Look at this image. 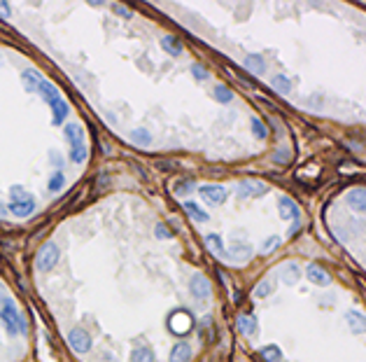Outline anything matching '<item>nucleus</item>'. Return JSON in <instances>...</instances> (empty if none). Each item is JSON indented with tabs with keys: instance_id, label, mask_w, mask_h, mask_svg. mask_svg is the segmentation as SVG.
<instances>
[{
	"instance_id": "1",
	"label": "nucleus",
	"mask_w": 366,
	"mask_h": 362,
	"mask_svg": "<svg viewBox=\"0 0 366 362\" xmlns=\"http://www.w3.org/2000/svg\"><path fill=\"white\" fill-rule=\"evenodd\" d=\"M56 262H59V248L54 243H44L40 250H38V255H35V266H38L40 271L54 269Z\"/></svg>"
},
{
	"instance_id": "2",
	"label": "nucleus",
	"mask_w": 366,
	"mask_h": 362,
	"mask_svg": "<svg viewBox=\"0 0 366 362\" xmlns=\"http://www.w3.org/2000/svg\"><path fill=\"white\" fill-rule=\"evenodd\" d=\"M168 327L175 332V334H187L191 327H194V318L189 316L187 311H178V313H173L170 316V320H168Z\"/></svg>"
},
{
	"instance_id": "3",
	"label": "nucleus",
	"mask_w": 366,
	"mask_h": 362,
	"mask_svg": "<svg viewBox=\"0 0 366 362\" xmlns=\"http://www.w3.org/2000/svg\"><path fill=\"white\" fill-rule=\"evenodd\" d=\"M201 196L210 203V206H220L226 199V190L220 187V185H203L201 187Z\"/></svg>"
},
{
	"instance_id": "4",
	"label": "nucleus",
	"mask_w": 366,
	"mask_h": 362,
	"mask_svg": "<svg viewBox=\"0 0 366 362\" xmlns=\"http://www.w3.org/2000/svg\"><path fill=\"white\" fill-rule=\"evenodd\" d=\"M68 341H70V346H73L75 353H86L89 348H91V337H89L84 330H80V327L68 334Z\"/></svg>"
},
{
	"instance_id": "5",
	"label": "nucleus",
	"mask_w": 366,
	"mask_h": 362,
	"mask_svg": "<svg viewBox=\"0 0 366 362\" xmlns=\"http://www.w3.org/2000/svg\"><path fill=\"white\" fill-rule=\"evenodd\" d=\"M191 292H194V297L201 299V301H208L210 295H212V288H210V280H205L203 276H196L191 280Z\"/></svg>"
},
{
	"instance_id": "6",
	"label": "nucleus",
	"mask_w": 366,
	"mask_h": 362,
	"mask_svg": "<svg viewBox=\"0 0 366 362\" xmlns=\"http://www.w3.org/2000/svg\"><path fill=\"white\" fill-rule=\"evenodd\" d=\"M364 203H366L364 187H357V190H352V192L347 194V206H350L355 213H364Z\"/></svg>"
},
{
	"instance_id": "7",
	"label": "nucleus",
	"mask_w": 366,
	"mask_h": 362,
	"mask_svg": "<svg viewBox=\"0 0 366 362\" xmlns=\"http://www.w3.org/2000/svg\"><path fill=\"white\" fill-rule=\"evenodd\" d=\"M278 211H280V215H283L285 220H296V217H299V208H296V203H294L289 196H283V199H280Z\"/></svg>"
},
{
	"instance_id": "8",
	"label": "nucleus",
	"mask_w": 366,
	"mask_h": 362,
	"mask_svg": "<svg viewBox=\"0 0 366 362\" xmlns=\"http://www.w3.org/2000/svg\"><path fill=\"white\" fill-rule=\"evenodd\" d=\"M305 276L308 280H313L315 285H329V274H326L325 269H320L317 264H310L305 269Z\"/></svg>"
},
{
	"instance_id": "9",
	"label": "nucleus",
	"mask_w": 366,
	"mask_h": 362,
	"mask_svg": "<svg viewBox=\"0 0 366 362\" xmlns=\"http://www.w3.org/2000/svg\"><path fill=\"white\" fill-rule=\"evenodd\" d=\"M189 360H191V346L184 343V341L175 343V348L170 351V362H189Z\"/></svg>"
},
{
	"instance_id": "10",
	"label": "nucleus",
	"mask_w": 366,
	"mask_h": 362,
	"mask_svg": "<svg viewBox=\"0 0 366 362\" xmlns=\"http://www.w3.org/2000/svg\"><path fill=\"white\" fill-rule=\"evenodd\" d=\"M268 192V187L264 182H243L241 185V196H262Z\"/></svg>"
},
{
	"instance_id": "11",
	"label": "nucleus",
	"mask_w": 366,
	"mask_h": 362,
	"mask_svg": "<svg viewBox=\"0 0 366 362\" xmlns=\"http://www.w3.org/2000/svg\"><path fill=\"white\" fill-rule=\"evenodd\" d=\"M10 211L12 215H17V217H28V215L35 211V201H14L10 203Z\"/></svg>"
},
{
	"instance_id": "12",
	"label": "nucleus",
	"mask_w": 366,
	"mask_h": 362,
	"mask_svg": "<svg viewBox=\"0 0 366 362\" xmlns=\"http://www.w3.org/2000/svg\"><path fill=\"white\" fill-rule=\"evenodd\" d=\"M49 106H52V110H54V124H63V119L68 115V103L59 96V98H54Z\"/></svg>"
},
{
	"instance_id": "13",
	"label": "nucleus",
	"mask_w": 366,
	"mask_h": 362,
	"mask_svg": "<svg viewBox=\"0 0 366 362\" xmlns=\"http://www.w3.org/2000/svg\"><path fill=\"white\" fill-rule=\"evenodd\" d=\"M65 138L70 140V145L77 148V145H84V133L80 124H68L65 127Z\"/></svg>"
},
{
	"instance_id": "14",
	"label": "nucleus",
	"mask_w": 366,
	"mask_h": 362,
	"mask_svg": "<svg viewBox=\"0 0 366 362\" xmlns=\"http://www.w3.org/2000/svg\"><path fill=\"white\" fill-rule=\"evenodd\" d=\"M38 91H40V96L47 101V103H52L54 98H59V89L52 85V82H47V80H40V85H38Z\"/></svg>"
},
{
	"instance_id": "15",
	"label": "nucleus",
	"mask_w": 366,
	"mask_h": 362,
	"mask_svg": "<svg viewBox=\"0 0 366 362\" xmlns=\"http://www.w3.org/2000/svg\"><path fill=\"white\" fill-rule=\"evenodd\" d=\"M238 330L245 334V337H252L257 332V318L254 316H241L238 318Z\"/></svg>"
},
{
	"instance_id": "16",
	"label": "nucleus",
	"mask_w": 366,
	"mask_h": 362,
	"mask_svg": "<svg viewBox=\"0 0 366 362\" xmlns=\"http://www.w3.org/2000/svg\"><path fill=\"white\" fill-rule=\"evenodd\" d=\"M131 362H154V353H152V348H147V346H138V348H133V353H131Z\"/></svg>"
},
{
	"instance_id": "17",
	"label": "nucleus",
	"mask_w": 366,
	"mask_h": 362,
	"mask_svg": "<svg viewBox=\"0 0 366 362\" xmlns=\"http://www.w3.org/2000/svg\"><path fill=\"white\" fill-rule=\"evenodd\" d=\"M161 47H163L168 54H173V56L182 54V43H180V40H175L173 35H166V38H161Z\"/></svg>"
},
{
	"instance_id": "18",
	"label": "nucleus",
	"mask_w": 366,
	"mask_h": 362,
	"mask_svg": "<svg viewBox=\"0 0 366 362\" xmlns=\"http://www.w3.org/2000/svg\"><path fill=\"white\" fill-rule=\"evenodd\" d=\"M21 80H23V86H26V91H38V85H40V75L33 73V70H26V73L21 75Z\"/></svg>"
},
{
	"instance_id": "19",
	"label": "nucleus",
	"mask_w": 366,
	"mask_h": 362,
	"mask_svg": "<svg viewBox=\"0 0 366 362\" xmlns=\"http://www.w3.org/2000/svg\"><path fill=\"white\" fill-rule=\"evenodd\" d=\"M271 85L278 94H289V89H292V82L287 80V75H275L271 80Z\"/></svg>"
},
{
	"instance_id": "20",
	"label": "nucleus",
	"mask_w": 366,
	"mask_h": 362,
	"mask_svg": "<svg viewBox=\"0 0 366 362\" xmlns=\"http://www.w3.org/2000/svg\"><path fill=\"white\" fill-rule=\"evenodd\" d=\"M182 206H184V211L189 213V217H194L196 222H205V220H208V215L203 213V211H201V208L194 201H184Z\"/></svg>"
},
{
	"instance_id": "21",
	"label": "nucleus",
	"mask_w": 366,
	"mask_h": 362,
	"mask_svg": "<svg viewBox=\"0 0 366 362\" xmlns=\"http://www.w3.org/2000/svg\"><path fill=\"white\" fill-rule=\"evenodd\" d=\"M347 325H350V330L355 332V334H362V332H364V318H362L357 311H350V313H347Z\"/></svg>"
},
{
	"instance_id": "22",
	"label": "nucleus",
	"mask_w": 366,
	"mask_h": 362,
	"mask_svg": "<svg viewBox=\"0 0 366 362\" xmlns=\"http://www.w3.org/2000/svg\"><path fill=\"white\" fill-rule=\"evenodd\" d=\"M299 276H301V271H299V266L296 264H287L283 269V278H285L287 285H294V283L299 280Z\"/></svg>"
},
{
	"instance_id": "23",
	"label": "nucleus",
	"mask_w": 366,
	"mask_h": 362,
	"mask_svg": "<svg viewBox=\"0 0 366 362\" xmlns=\"http://www.w3.org/2000/svg\"><path fill=\"white\" fill-rule=\"evenodd\" d=\"M215 101H220V103H231L233 101V94H231V89L229 86H224V85H217L215 86Z\"/></svg>"
},
{
	"instance_id": "24",
	"label": "nucleus",
	"mask_w": 366,
	"mask_h": 362,
	"mask_svg": "<svg viewBox=\"0 0 366 362\" xmlns=\"http://www.w3.org/2000/svg\"><path fill=\"white\" fill-rule=\"evenodd\" d=\"M205 243H208V248L215 255H224V245H222V238L217 234H208L205 236Z\"/></svg>"
},
{
	"instance_id": "25",
	"label": "nucleus",
	"mask_w": 366,
	"mask_h": 362,
	"mask_svg": "<svg viewBox=\"0 0 366 362\" xmlns=\"http://www.w3.org/2000/svg\"><path fill=\"white\" fill-rule=\"evenodd\" d=\"M10 199H12V203L14 201H31L33 196L23 187H19V185H14V187H10Z\"/></svg>"
},
{
	"instance_id": "26",
	"label": "nucleus",
	"mask_w": 366,
	"mask_h": 362,
	"mask_svg": "<svg viewBox=\"0 0 366 362\" xmlns=\"http://www.w3.org/2000/svg\"><path fill=\"white\" fill-rule=\"evenodd\" d=\"M131 140H133L136 145H142V148H147V145L152 143V136L147 133L145 128H138V131H133V133H131Z\"/></svg>"
},
{
	"instance_id": "27",
	"label": "nucleus",
	"mask_w": 366,
	"mask_h": 362,
	"mask_svg": "<svg viewBox=\"0 0 366 362\" xmlns=\"http://www.w3.org/2000/svg\"><path fill=\"white\" fill-rule=\"evenodd\" d=\"M262 358L266 362H280V348H278V346H264Z\"/></svg>"
},
{
	"instance_id": "28",
	"label": "nucleus",
	"mask_w": 366,
	"mask_h": 362,
	"mask_svg": "<svg viewBox=\"0 0 366 362\" xmlns=\"http://www.w3.org/2000/svg\"><path fill=\"white\" fill-rule=\"evenodd\" d=\"M245 65L250 68L252 73H257V75H262V73H264V61H262V56H247Z\"/></svg>"
},
{
	"instance_id": "29",
	"label": "nucleus",
	"mask_w": 366,
	"mask_h": 362,
	"mask_svg": "<svg viewBox=\"0 0 366 362\" xmlns=\"http://www.w3.org/2000/svg\"><path fill=\"white\" fill-rule=\"evenodd\" d=\"M231 255L238 257V259H243V257H250L252 255V248L247 243H236L233 248H231Z\"/></svg>"
},
{
	"instance_id": "30",
	"label": "nucleus",
	"mask_w": 366,
	"mask_h": 362,
	"mask_svg": "<svg viewBox=\"0 0 366 362\" xmlns=\"http://www.w3.org/2000/svg\"><path fill=\"white\" fill-rule=\"evenodd\" d=\"M63 182H65V178H63L61 170H56L52 175V180H49V190L52 192H59V190H63Z\"/></svg>"
},
{
	"instance_id": "31",
	"label": "nucleus",
	"mask_w": 366,
	"mask_h": 362,
	"mask_svg": "<svg viewBox=\"0 0 366 362\" xmlns=\"http://www.w3.org/2000/svg\"><path fill=\"white\" fill-rule=\"evenodd\" d=\"M271 292H273V283H268V280H262V283L254 288V295H257V297H268Z\"/></svg>"
},
{
	"instance_id": "32",
	"label": "nucleus",
	"mask_w": 366,
	"mask_h": 362,
	"mask_svg": "<svg viewBox=\"0 0 366 362\" xmlns=\"http://www.w3.org/2000/svg\"><path fill=\"white\" fill-rule=\"evenodd\" d=\"M289 159H292V152L287 148H280V152L273 154V161H278V164H289Z\"/></svg>"
},
{
	"instance_id": "33",
	"label": "nucleus",
	"mask_w": 366,
	"mask_h": 362,
	"mask_svg": "<svg viewBox=\"0 0 366 362\" xmlns=\"http://www.w3.org/2000/svg\"><path fill=\"white\" fill-rule=\"evenodd\" d=\"M278 243H280V236H271V238H266L264 245H262V253H271V250H275Z\"/></svg>"
},
{
	"instance_id": "34",
	"label": "nucleus",
	"mask_w": 366,
	"mask_h": 362,
	"mask_svg": "<svg viewBox=\"0 0 366 362\" xmlns=\"http://www.w3.org/2000/svg\"><path fill=\"white\" fill-rule=\"evenodd\" d=\"M252 128H254V136H257V138H266V136H268L266 127H264L259 119H252Z\"/></svg>"
},
{
	"instance_id": "35",
	"label": "nucleus",
	"mask_w": 366,
	"mask_h": 362,
	"mask_svg": "<svg viewBox=\"0 0 366 362\" xmlns=\"http://www.w3.org/2000/svg\"><path fill=\"white\" fill-rule=\"evenodd\" d=\"M84 159H86V148H84V145H77V148H73V161L82 164Z\"/></svg>"
},
{
	"instance_id": "36",
	"label": "nucleus",
	"mask_w": 366,
	"mask_h": 362,
	"mask_svg": "<svg viewBox=\"0 0 366 362\" xmlns=\"http://www.w3.org/2000/svg\"><path fill=\"white\" fill-rule=\"evenodd\" d=\"M191 73L196 75V80H201V82H203V80L208 77V70H205V68H203L201 64H194V65H191Z\"/></svg>"
},
{
	"instance_id": "37",
	"label": "nucleus",
	"mask_w": 366,
	"mask_h": 362,
	"mask_svg": "<svg viewBox=\"0 0 366 362\" xmlns=\"http://www.w3.org/2000/svg\"><path fill=\"white\" fill-rule=\"evenodd\" d=\"M173 190H175V194H184V192H189V190H191V182H189V180H180L178 185L173 187Z\"/></svg>"
},
{
	"instance_id": "38",
	"label": "nucleus",
	"mask_w": 366,
	"mask_h": 362,
	"mask_svg": "<svg viewBox=\"0 0 366 362\" xmlns=\"http://www.w3.org/2000/svg\"><path fill=\"white\" fill-rule=\"evenodd\" d=\"M17 332H26V318L23 316H17Z\"/></svg>"
},
{
	"instance_id": "39",
	"label": "nucleus",
	"mask_w": 366,
	"mask_h": 362,
	"mask_svg": "<svg viewBox=\"0 0 366 362\" xmlns=\"http://www.w3.org/2000/svg\"><path fill=\"white\" fill-rule=\"evenodd\" d=\"M157 236H161V238H168V236H170V232H168L166 227H161V224H157Z\"/></svg>"
},
{
	"instance_id": "40",
	"label": "nucleus",
	"mask_w": 366,
	"mask_h": 362,
	"mask_svg": "<svg viewBox=\"0 0 366 362\" xmlns=\"http://www.w3.org/2000/svg\"><path fill=\"white\" fill-rule=\"evenodd\" d=\"M115 12H117V14H124V17H131V12L126 10L124 5H115Z\"/></svg>"
},
{
	"instance_id": "41",
	"label": "nucleus",
	"mask_w": 366,
	"mask_h": 362,
	"mask_svg": "<svg viewBox=\"0 0 366 362\" xmlns=\"http://www.w3.org/2000/svg\"><path fill=\"white\" fill-rule=\"evenodd\" d=\"M0 12H2V14H10V7H7L5 2H0Z\"/></svg>"
},
{
	"instance_id": "42",
	"label": "nucleus",
	"mask_w": 366,
	"mask_h": 362,
	"mask_svg": "<svg viewBox=\"0 0 366 362\" xmlns=\"http://www.w3.org/2000/svg\"><path fill=\"white\" fill-rule=\"evenodd\" d=\"M159 166H161L163 170H170V164H168V161H159Z\"/></svg>"
},
{
	"instance_id": "43",
	"label": "nucleus",
	"mask_w": 366,
	"mask_h": 362,
	"mask_svg": "<svg viewBox=\"0 0 366 362\" xmlns=\"http://www.w3.org/2000/svg\"><path fill=\"white\" fill-rule=\"evenodd\" d=\"M2 297H7V295H5V290H2V285H0V299Z\"/></svg>"
}]
</instances>
